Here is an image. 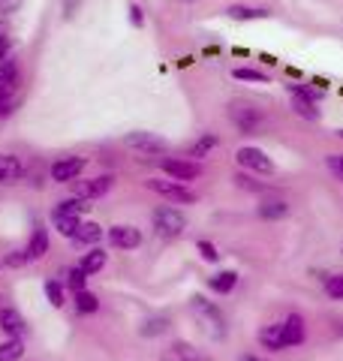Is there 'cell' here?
<instances>
[{
  "label": "cell",
  "instance_id": "obj_24",
  "mask_svg": "<svg viewBox=\"0 0 343 361\" xmlns=\"http://www.w3.org/2000/svg\"><path fill=\"white\" fill-rule=\"evenodd\" d=\"M226 16L235 18V21H256V18H265L268 13H265V9H259V6H241V4H235V6L226 9Z\"/></svg>",
  "mask_w": 343,
  "mask_h": 361
},
{
  "label": "cell",
  "instance_id": "obj_4",
  "mask_svg": "<svg viewBox=\"0 0 343 361\" xmlns=\"http://www.w3.org/2000/svg\"><path fill=\"white\" fill-rule=\"evenodd\" d=\"M148 190H154V193H160L163 199H172V202H181V205H193L196 202V193L181 184V180H163V178H154L148 180Z\"/></svg>",
  "mask_w": 343,
  "mask_h": 361
},
{
  "label": "cell",
  "instance_id": "obj_23",
  "mask_svg": "<svg viewBox=\"0 0 343 361\" xmlns=\"http://www.w3.org/2000/svg\"><path fill=\"white\" fill-rule=\"evenodd\" d=\"M52 226L64 238H76L78 226H82V217H64V214H52Z\"/></svg>",
  "mask_w": 343,
  "mask_h": 361
},
{
  "label": "cell",
  "instance_id": "obj_13",
  "mask_svg": "<svg viewBox=\"0 0 343 361\" xmlns=\"http://www.w3.org/2000/svg\"><path fill=\"white\" fill-rule=\"evenodd\" d=\"M259 343L268 349V353H283L286 349V341H283V325L274 322V325H265L259 331Z\"/></svg>",
  "mask_w": 343,
  "mask_h": 361
},
{
  "label": "cell",
  "instance_id": "obj_1",
  "mask_svg": "<svg viewBox=\"0 0 343 361\" xmlns=\"http://www.w3.org/2000/svg\"><path fill=\"white\" fill-rule=\"evenodd\" d=\"M190 310H193V316L202 322V329L208 331L214 341H223L226 337V316L220 313V307H217L214 301L202 298V295H193L190 298Z\"/></svg>",
  "mask_w": 343,
  "mask_h": 361
},
{
  "label": "cell",
  "instance_id": "obj_2",
  "mask_svg": "<svg viewBox=\"0 0 343 361\" xmlns=\"http://www.w3.org/2000/svg\"><path fill=\"white\" fill-rule=\"evenodd\" d=\"M151 220H154V229L163 235V238H178V235L187 229V217L172 205H160Z\"/></svg>",
  "mask_w": 343,
  "mask_h": 361
},
{
  "label": "cell",
  "instance_id": "obj_5",
  "mask_svg": "<svg viewBox=\"0 0 343 361\" xmlns=\"http://www.w3.org/2000/svg\"><path fill=\"white\" fill-rule=\"evenodd\" d=\"M124 145L130 151H139L145 157H154V154H166V139H160L154 133H145V130H136L124 135Z\"/></svg>",
  "mask_w": 343,
  "mask_h": 361
},
{
  "label": "cell",
  "instance_id": "obj_26",
  "mask_svg": "<svg viewBox=\"0 0 343 361\" xmlns=\"http://www.w3.org/2000/svg\"><path fill=\"white\" fill-rule=\"evenodd\" d=\"M217 145H220V139H217L214 133H205V135H199L196 142H193V148H190V157H196V160H202V157H208Z\"/></svg>",
  "mask_w": 343,
  "mask_h": 361
},
{
  "label": "cell",
  "instance_id": "obj_18",
  "mask_svg": "<svg viewBox=\"0 0 343 361\" xmlns=\"http://www.w3.org/2000/svg\"><path fill=\"white\" fill-rule=\"evenodd\" d=\"M256 214L262 220H283L286 214H289V205H286L283 199H265V202H259Z\"/></svg>",
  "mask_w": 343,
  "mask_h": 361
},
{
  "label": "cell",
  "instance_id": "obj_22",
  "mask_svg": "<svg viewBox=\"0 0 343 361\" xmlns=\"http://www.w3.org/2000/svg\"><path fill=\"white\" fill-rule=\"evenodd\" d=\"M90 205L85 199H78V196H73V199H64V202H57V208L52 211V214H64V217H82V214L88 211Z\"/></svg>",
  "mask_w": 343,
  "mask_h": 361
},
{
  "label": "cell",
  "instance_id": "obj_39",
  "mask_svg": "<svg viewBox=\"0 0 343 361\" xmlns=\"http://www.w3.org/2000/svg\"><path fill=\"white\" fill-rule=\"evenodd\" d=\"M6 54H9V37L0 33V61H6Z\"/></svg>",
  "mask_w": 343,
  "mask_h": 361
},
{
  "label": "cell",
  "instance_id": "obj_7",
  "mask_svg": "<svg viewBox=\"0 0 343 361\" xmlns=\"http://www.w3.org/2000/svg\"><path fill=\"white\" fill-rule=\"evenodd\" d=\"M114 184V178L112 175H97V178H88V180H73V190H76V196L78 199H100V196H106L109 190Z\"/></svg>",
  "mask_w": 343,
  "mask_h": 361
},
{
  "label": "cell",
  "instance_id": "obj_8",
  "mask_svg": "<svg viewBox=\"0 0 343 361\" xmlns=\"http://www.w3.org/2000/svg\"><path fill=\"white\" fill-rule=\"evenodd\" d=\"M163 172L172 180H181V184H187V180H196L202 175V166L193 163V160H175V157H166V160H163Z\"/></svg>",
  "mask_w": 343,
  "mask_h": 361
},
{
  "label": "cell",
  "instance_id": "obj_38",
  "mask_svg": "<svg viewBox=\"0 0 343 361\" xmlns=\"http://www.w3.org/2000/svg\"><path fill=\"white\" fill-rule=\"evenodd\" d=\"M25 262H28V250H16L13 256H6V265H13V268L25 265Z\"/></svg>",
  "mask_w": 343,
  "mask_h": 361
},
{
  "label": "cell",
  "instance_id": "obj_36",
  "mask_svg": "<svg viewBox=\"0 0 343 361\" xmlns=\"http://www.w3.org/2000/svg\"><path fill=\"white\" fill-rule=\"evenodd\" d=\"M325 166L331 169V175H337L343 180V154H328L325 157Z\"/></svg>",
  "mask_w": 343,
  "mask_h": 361
},
{
  "label": "cell",
  "instance_id": "obj_32",
  "mask_svg": "<svg viewBox=\"0 0 343 361\" xmlns=\"http://www.w3.org/2000/svg\"><path fill=\"white\" fill-rule=\"evenodd\" d=\"M45 298H49V304L52 307H64V286L57 283V280H49V283H45Z\"/></svg>",
  "mask_w": 343,
  "mask_h": 361
},
{
  "label": "cell",
  "instance_id": "obj_19",
  "mask_svg": "<svg viewBox=\"0 0 343 361\" xmlns=\"http://www.w3.org/2000/svg\"><path fill=\"white\" fill-rule=\"evenodd\" d=\"M78 268H82V274L90 277V274H97V271L106 268V250H100V247H94V250H88L82 256V262H78Z\"/></svg>",
  "mask_w": 343,
  "mask_h": 361
},
{
  "label": "cell",
  "instance_id": "obj_30",
  "mask_svg": "<svg viewBox=\"0 0 343 361\" xmlns=\"http://www.w3.org/2000/svg\"><path fill=\"white\" fill-rule=\"evenodd\" d=\"M325 295L331 301H343V274H328L325 277Z\"/></svg>",
  "mask_w": 343,
  "mask_h": 361
},
{
  "label": "cell",
  "instance_id": "obj_37",
  "mask_svg": "<svg viewBox=\"0 0 343 361\" xmlns=\"http://www.w3.org/2000/svg\"><path fill=\"white\" fill-rule=\"evenodd\" d=\"M127 13H130V25H133V27H142V25H145V13H142L139 4H130Z\"/></svg>",
  "mask_w": 343,
  "mask_h": 361
},
{
  "label": "cell",
  "instance_id": "obj_17",
  "mask_svg": "<svg viewBox=\"0 0 343 361\" xmlns=\"http://www.w3.org/2000/svg\"><path fill=\"white\" fill-rule=\"evenodd\" d=\"M208 286H211V292H217V295H229V292L238 286V274L235 271H217L214 277H208Z\"/></svg>",
  "mask_w": 343,
  "mask_h": 361
},
{
  "label": "cell",
  "instance_id": "obj_34",
  "mask_svg": "<svg viewBox=\"0 0 343 361\" xmlns=\"http://www.w3.org/2000/svg\"><path fill=\"white\" fill-rule=\"evenodd\" d=\"M196 250H199V256L205 259V262H217V259H220V253H217V247L211 241H199Z\"/></svg>",
  "mask_w": 343,
  "mask_h": 361
},
{
  "label": "cell",
  "instance_id": "obj_21",
  "mask_svg": "<svg viewBox=\"0 0 343 361\" xmlns=\"http://www.w3.org/2000/svg\"><path fill=\"white\" fill-rule=\"evenodd\" d=\"M292 109L299 118H307V121H319V109L311 97H301V94H292Z\"/></svg>",
  "mask_w": 343,
  "mask_h": 361
},
{
  "label": "cell",
  "instance_id": "obj_42",
  "mask_svg": "<svg viewBox=\"0 0 343 361\" xmlns=\"http://www.w3.org/2000/svg\"><path fill=\"white\" fill-rule=\"evenodd\" d=\"M337 331H340V334H343V322H340V325H337Z\"/></svg>",
  "mask_w": 343,
  "mask_h": 361
},
{
  "label": "cell",
  "instance_id": "obj_44",
  "mask_svg": "<svg viewBox=\"0 0 343 361\" xmlns=\"http://www.w3.org/2000/svg\"><path fill=\"white\" fill-rule=\"evenodd\" d=\"M184 4H193V0H184Z\"/></svg>",
  "mask_w": 343,
  "mask_h": 361
},
{
  "label": "cell",
  "instance_id": "obj_35",
  "mask_svg": "<svg viewBox=\"0 0 343 361\" xmlns=\"http://www.w3.org/2000/svg\"><path fill=\"white\" fill-rule=\"evenodd\" d=\"M16 75H18V70H16L13 61H0V85L16 82Z\"/></svg>",
  "mask_w": 343,
  "mask_h": 361
},
{
  "label": "cell",
  "instance_id": "obj_10",
  "mask_svg": "<svg viewBox=\"0 0 343 361\" xmlns=\"http://www.w3.org/2000/svg\"><path fill=\"white\" fill-rule=\"evenodd\" d=\"M82 172H85L82 157H64V160H57L52 166V180H57V184H73Z\"/></svg>",
  "mask_w": 343,
  "mask_h": 361
},
{
  "label": "cell",
  "instance_id": "obj_11",
  "mask_svg": "<svg viewBox=\"0 0 343 361\" xmlns=\"http://www.w3.org/2000/svg\"><path fill=\"white\" fill-rule=\"evenodd\" d=\"M280 325H283L286 349H289V346H301V343L307 341V325H304V319H301V313H289Z\"/></svg>",
  "mask_w": 343,
  "mask_h": 361
},
{
  "label": "cell",
  "instance_id": "obj_28",
  "mask_svg": "<svg viewBox=\"0 0 343 361\" xmlns=\"http://www.w3.org/2000/svg\"><path fill=\"white\" fill-rule=\"evenodd\" d=\"M21 355H25V343L18 337H6L0 343V361H21Z\"/></svg>",
  "mask_w": 343,
  "mask_h": 361
},
{
  "label": "cell",
  "instance_id": "obj_14",
  "mask_svg": "<svg viewBox=\"0 0 343 361\" xmlns=\"http://www.w3.org/2000/svg\"><path fill=\"white\" fill-rule=\"evenodd\" d=\"M25 175V166H21L18 157L13 154H0V184H13Z\"/></svg>",
  "mask_w": 343,
  "mask_h": 361
},
{
  "label": "cell",
  "instance_id": "obj_16",
  "mask_svg": "<svg viewBox=\"0 0 343 361\" xmlns=\"http://www.w3.org/2000/svg\"><path fill=\"white\" fill-rule=\"evenodd\" d=\"M172 355H175L178 361H211V355L205 353V349L193 346L187 341H175V343H172Z\"/></svg>",
  "mask_w": 343,
  "mask_h": 361
},
{
  "label": "cell",
  "instance_id": "obj_40",
  "mask_svg": "<svg viewBox=\"0 0 343 361\" xmlns=\"http://www.w3.org/2000/svg\"><path fill=\"white\" fill-rule=\"evenodd\" d=\"M238 361H268V358H259L253 353H241V355H238Z\"/></svg>",
  "mask_w": 343,
  "mask_h": 361
},
{
  "label": "cell",
  "instance_id": "obj_15",
  "mask_svg": "<svg viewBox=\"0 0 343 361\" xmlns=\"http://www.w3.org/2000/svg\"><path fill=\"white\" fill-rule=\"evenodd\" d=\"M45 253H49V229L42 223H37L30 235V244H28V259H42Z\"/></svg>",
  "mask_w": 343,
  "mask_h": 361
},
{
  "label": "cell",
  "instance_id": "obj_27",
  "mask_svg": "<svg viewBox=\"0 0 343 361\" xmlns=\"http://www.w3.org/2000/svg\"><path fill=\"white\" fill-rule=\"evenodd\" d=\"M16 94H18V85H16V82H6V85H0V118L13 115Z\"/></svg>",
  "mask_w": 343,
  "mask_h": 361
},
{
  "label": "cell",
  "instance_id": "obj_25",
  "mask_svg": "<svg viewBox=\"0 0 343 361\" xmlns=\"http://www.w3.org/2000/svg\"><path fill=\"white\" fill-rule=\"evenodd\" d=\"M100 238H102V226H97V223H82L73 241H76L78 247H88V244H97Z\"/></svg>",
  "mask_w": 343,
  "mask_h": 361
},
{
  "label": "cell",
  "instance_id": "obj_33",
  "mask_svg": "<svg viewBox=\"0 0 343 361\" xmlns=\"http://www.w3.org/2000/svg\"><path fill=\"white\" fill-rule=\"evenodd\" d=\"M66 286L73 292H85L88 289V277L82 274V268H70L66 271Z\"/></svg>",
  "mask_w": 343,
  "mask_h": 361
},
{
  "label": "cell",
  "instance_id": "obj_31",
  "mask_svg": "<svg viewBox=\"0 0 343 361\" xmlns=\"http://www.w3.org/2000/svg\"><path fill=\"white\" fill-rule=\"evenodd\" d=\"M238 82H259V85H265L268 82V73H259V70H250V66H238V70L232 73Z\"/></svg>",
  "mask_w": 343,
  "mask_h": 361
},
{
  "label": "cell",
  "instance_id": "obj_6",
  "mask_svg": "<svg viewBox=\"0 0 343 361\" xmlns=\"http://www.w3.org/2000/svg\"><path fill=\"white\" fill-rule=\"evenodd\" d=\"M235 160L241 163L247 172H256V175H274V163H271V157L265 151H259V148H241L235 154Z\"/></svg>",
  "mask_w": 343,
  "mask_h": 361
},
{
  "label": "cell",
  "instance_id": "obj_43",
  "mask_svg": "<svg viewBox=\"0 0 343 361\" xmlns=\"http://www.w3.org/2000/svg\"><path fill=\"white\" fill-rule=\"evenodd\" d=\"M337 135H340V139H343V130H337Z\"/></svg>",
  "mask_w": 343,
  "mask_h": 361
},
{
  "label": "cell",
  "instance_id": "obj_20",
  "mask_svg": "<svg viewBox=\"0 0 343 361\" xmlns=\"http://www.w3.org/2000/svg\"><path fill=\"white\" fill-rule=\"evenodd\" d=\"M169 316H148V319L139 325V334L142 337H160V334H166L169 331Z\"/></svg>",
  "mask_w": 343,
  "mask_h": 361
},
{
  "label": "cell",
  "instance_id": "obj_29",
  "mask_svg": "<svg viewBox=\"0 0 343 361\" xmlns=\"http://www.w3.org/2000/svg\"><path fill=\"white\" fill-rule=\"evenodd\" d=\"M76 310L82 313V316H90V313H97L100 310V298L94 295V292H76Z\"/></svg>",
  "mask_w": 343,
  "mask_h": 361
},
{
  "label": "cell",
  "instance_id": "obj_12",
  "mask_svg": "<svg viewBox=\"0 0 343 361\" xmlns=\"http://www.w3.org/2000/svg\"><path fill=\"white\" fill-rule=\"evenodd\" d=\"M0 329H4L9 337H25L28 334V322H25V316H21L16 307H4L0 310Z\"/></svg>",
  "mask_w": 343,
  "mask_h": 361
},
{
  "label": "cell",
  "instance_id": "obj_41",
  "mask_svg": "<svg viewBox=\"0 0 343 361\" xmlns=\"http://www.w3.org/2000/svg\"><path fill=\"white\" fill-rule=\"evenodd\" d=\"M76 4H82V0H66V16L76 13Z\"/></svg>",
  "mask_w": 343,
  "mask_h": 361
},
{
  "label": "cell",
  "instance_id": "obj_3",
  "mask_svg": "<svg viewBox=\"0 0 343 361\" xmlns=\"http://www.w3.org/2000/svg\"><path fill=\"white\" fill-rule=\"evenodd\" d=\"M229 118H232V123L244 135H256L262 130V123H265V115H262L256 106H250V103H232V109H229Z\"/></svg>",
  "mask_w": 343,
  "mask_h": 361
},
{
  "label": "cell",
  "instance_id": "obj_9",
  "mask_svg": "<svg viewBox=\"0 0 343 361\" xmlns=\"http://www.w3.org/2000/svg\"><path fill=\"white\" fill-rule=\"evenodd\" d=\"M109 244L118 247V250H136L142 244V232L136 226H127V223H118L109 229Z\"/></svg>",
  "mask_w": 343,
  "mask_h": 361
}]
</instances>
